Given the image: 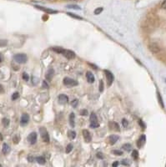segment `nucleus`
Here are the masks:
<instances>
[{
    "label": "nucleus",
    "mask_w": 166,
    "mask_h": 167,
    "mask_svg": "<svg viewBox=\"0 0 166 167\" xmlns=\"http://www.w3.org/2000/svg\"><path fill=\"white\" fill-rule=\"evenodd\" d=\"M38 83H39V79L34 77V76L32 77V84H33L34 85H38Z\"/></svg>",
    "instance_id": "nucleus-34"
},
{
    "label": "nucleus",
    "mask_w": 166,
    "mask_h": 167,
    "mask_svg": "<svg viewBox=\"0 0 166 167\" xmlns=\"http://www.w3.org/2000/svg\"><path fill=\"white\" fill-rule=\"evenodd\" d=\"M99 126V123L98 121V118L94 113H92L90 115V127L93 129H96Z\"/></svg>",
    "instance_id": "nucleus-4"
},
{
    "label": "nucleus",
    "mask_w": 166,
    "mask_h": 167,
    "mask_svg": "<svg viewBox=\"0 0 166 167\" xmlns=\"http://www.w3.org/2000/svg\"><path fill=\"white\" fill-rule=\"evenodd\" d=\"M158 99H159V102H160V105L162 106V108H164V107H165V105H164L163 99H162V97H161V95L160 93H158Z\"/></svg>",
    "instance_id": "nucleus-31"
},
{
    "label": "nucleus",
    "mask_w": 166,
    "mask_h": 167,
    "mask_svg": "<svg viewBox=\"0 0 166 167\" xmlns=\"http://www.w3.org/2000/svg\"><path fill=\"white\" fill-rule=\"evenodd\" d=\"M63 85L68 87H74L78 85V81H76L74 79H71L69 77H65L63 79Z\"/></svg>",
    "instance_id": "nucleus-3"
},
{
    "label": "nucleus",
    "mask_w": 166,
    "mask_h": 167,
    "mask_svg": "<svg viewBox=\"0 0 166 167\" xmlns=\"http://www.w3.org/2000/svg\"><path fill=\"white\" fill-rule=\"evenodd\" d=\"M109 125H110V126H112V129H113L114 130H115V131H120V126H119V125H118L117 123L113 122V123H110Z\"/></svg>",
    "instance_id": "nucleus-20"
},
{
    "label": "nucleus",
    "mask_w": 166,
    "mask_h": 167,
    "mask_svg": "<svg viewBox=\"0 0 166 167\" xmlns=\"http://www.w3.org/2000/svg\"><path fill=\"white\" fill-rule=\"evenodd\" d=\"M18 97H19V94H18V93H13V95H12V99H13V100H16L17 99H18Z\"/></svg>",
    "instance_id": "nucleus-35"
},
{
    "label": "nucleus",
    "mask_w": 166,
    "mask_h": 167,
    "mask_svg": "<svg viewBox=\"0 0 166 167\" xmlns=\"http://www.w3.org/2000/svg\"><path fill=\"white\" fill-rule=\"evenodd\" d=\"M161 8L163 9H166V0H164L161 4Z\"/></svg>",
    "instance_id": "nucleus-41"
},
{
    "label": "nucleus",
    "mask_w": 166,
    "mask_h": 167,
    "mask_svg": "<svg viewBox=\"0 0 166 167\" xmlns=\"http://www.w3.org/2000/svg\"><path fill=\"white\" fill-rule=\"evenodd\" d=\"M39 134H40V136L43 141L45 142V143H49V133L47 129L44 127H40L39 128Z\"/></svg>",
    "instance_id": "nucleus-2"
},
{
    "label": "nucleus",
    "mask_w": 166,
    "mask_h": 167,
    "mask_svg": "<svg viewBox=\"0 0 166 167\" xmlns=\"http://www.w3.org/2000/svg\"><path fill=\"white\" fill-rule=\"evenodd\" d=\"M122 148H123V150H124L125 151H127V152H129V151L131 150L132 145L130 144H124L122 146Z\"/></svg>",
    "instance_id": "nucleus-21"
},
{
    "label": "nucleus",
    "mask_w": 166,
    "mask_h": 167,
    "mask_svg": "<svg viewBox=\"0 0 166 167\" xmlns=\"http://www.w3.org/2000/svg\"><path fill=\"white\" fill-rule=\"evenodd\" d=\"M97 157L98 159H103V154L101 152H98L97 153Z\"/></svg>",
    "instance_id": "nucleus-43"
},
{
    "label": "nucleus",
    "mask_w": 166,
    "mask_h": 167,
    "mask_svg": "<svg viewBox=\"0 0 166 167\" xmlns=\"http://www.w3.org/2000/svg\"><path fill=\"white\" fill-rule=\"evenodd\" d=\"M119 164H120L119 162H118V161H115V162H114L113 164H112V166H114V167L118 166H119Z\"/></svg>",
    "instance_id": "nucleus-45"
},
{
    "label": "nucleus",
    "mask_w": 166,
    "mask_h": 167,
    "mask_svg": "<svg viewBox=\"0 0 166 167\" xmlns=\"http://www.w3.org/2000/svg\"><path fill=\"white\" fill-rule=\"evenodd\" d=\"M103 8H102V7H99V8H97L94 10V14H95V15H98V14H100V13L103 12Z\"/></svg>",
    "instance_id": "nucleus-28"
},
{
    "label": "nucleus",
    "mask_w": 166,
    "mask_h": 167,
    "mask_svg": "<svg viewBox=\"0 0 166 167\" xmlns=\"http://www.w3.org/2000/svg\"><path fill=\"white\" fill-rule=\"evenodd\" d=\"M29 121V115L25 113V114H23V115L21 116V120H20V125H21L22 126H24V125H28Z\"/></svg>",
    "instance_id": "nucleus-10"
},
{
    "label": "nucleus",
    "mask_w": 166,
    "mask_h": 167,
    "mask_svg": "<svg viewBox=\"0 0 166 167\" xmlns=\"http://www.w3.org/2000/svg\"><path fill=\"white\" fill-rule=\"evenodd\" d=\"M75 114L74 113H71L69 115V123H70V125L72 127H75Z\"/></svg>",
    "instance_id": "nucleus-18"
},
{
    "label": "nucleus",
    "mask_w": 166,
    "mask_h": 167,
    "mask_svg": "<svg viewBox=\"0 0 166 167\" xmlns=\"http://www.w3.org/2000/svg\"><path fill=\"white\" fill-rule=\"evenodd\" d=\"M73 144H69L68 145H67V147H66V150H65V151H66V153L67 154H69V153H70L71 151H72V150H73Z\"/></svg>",
    "instance_id": "nucleus-27"
},
{
    "label": "nucleus",
    "mask_w": 166,
    "mask_h": 167,
    "mask_svg": "<svg viewBox=\"0 0 166 167\" xmlns=\"http://www.w3.org/2000/svg\"><path fill=\"white\" fill-rule=\"evenodd\" d=\"M3 140V135H2V134L0 133V141H2Z\"/></svg>",
    "instance_id": "nucleus-49"
},
{
    "label": "nucleus",
    "mask_w": 166,
    "mask_h": 167,
    "mask_svg": "<svg viewBox=\"0 0 166 167\" xmlns=\"http://www.w3.org/2000/svg\"><path fill=\"white\" fill-rule=\"evenodd\" d=\"M0 166H1V165H0Z\"/></svg>",
    "instance_id": "nucleus-51"
},
{
    "label": "nucleus",
    "mask_w": 166,
    "mask_h": 167,
    "mask_svg": "<svg viewBox=\"0 0 166 167\" xmlns=\"http://www.w3.org/2000/svg\"><path fill=\"white\" fill-rule=\"evenodd\" d=\"M118 140H119V136L118 135H111L110 137H109V144H115L117 141H118Z\"/></svg>",
    "instance_id": "nucleus-17"
},
{
    "label": "nucleus",
    "mask_w": 166,
    "mask_h": 167,
    "mask_svg": "<svg viewBox=\"0 0 166 167\" xmlns=\"http://www.w3.org/2000/svg\"><path fill=\"white\" fill-rule=\"evenodd\" d=\"M68 136H69V139L74 140V139L76 137V132L74 131V130H70V131H69V133H68Z\"/></svg>",
    "instance_id": "nucleus-22"
},
{
    "label": "nucleus",
    "mask_w": 166,
    "mask_h": 167,
    "mask_svg": "<svg viewBox=\"0 0 166 167\" xmlns=\"http://www.w3.org/2000/svg\"><path fill=\"white\" fill-rule=\"evenodd\" d=\"M69 1H75V0H69Z\"/></svg>",
    "instance_id": "nucleus-50"
},
{
    "label": "nucleus",
    "mask_w": 166,
    "mask_h": 167,
    "mask_svg": "<svg viewBox=\"0 0 166 167\" xmlns=\"http://www.w3.org/2000/svg\"><path fill=\"white\" fill-rule=\"evenodd\" d=\"M28 141H29V144H34L37 142V133H30L29 135V136H28Z\"/></svg>",
    "instance_id": "nucleus-8"
},
{
    "label": "nucleus",
    "mask_w": 166,
    "mask_h": 167,
    "mask_svg": "<svg viewBox=\"0 0 166 167\" xmlns=\"http://www.w3.org/2000/svg\"><path fill=\"white\" fill-rule=\"evenodd\" d=\"M80 115H83V116H86V115H88V110H82L80 111Z\"/></svg>",
    "instance_id": "nucleus-39"
},
{
    "label": "nucleus",
    "mask_w": 166,
    "mask_h": 167,
    "mask_svg": "<svg viewBox=\"0 0 166 167\" xmlns=\"http://www.w3.org/2000/svg\"><path fill=\"white\" fill-rule=\"evenodd\" d=\"M18 140H19V137H18V135L14 136V138H13V142H14V144H18Z\"/></svg>",
    "instance_id": "nucleus-42"
},
{
    "label": "nucleus",
    "mask_w": 166,
    "mask_h": 167,
    "mask_svg": "<svg viewBox=\"0 0 166 167\" xmlns=\"http://www.w3.org/2000/svg\"><path fill=\"white\" fill-rule=\"evenodd\" d=\"M36 8L38 9H40L42 11H44L48 13H58V11L56 10H53V9H50V8H44V7H42V6H35Z\"/></svg>",
    "instance_id": "nucleus-12"
},
{
    "label": "nucleus",
    "mask_w": 166,
    "mask_h": 167,
    "mask_svg": "<svg viewBox=\"0 0 166 167\" xmlns=\"http://www.w3.org/2000/svg\"><path fill=\"white\" fill-rule=\"evenodd\" d=\"M67 14H68L69 16H70V17L75 18H77V19H83V18L79 16V15H76V14L73 13H67Z\"/></svg>",
    "instance_id": "nucleus-26"
},
{
    "label": "nucleus",
    "mask_w": 166,
    "mask_h": 167,
    "mask_svg": "<svg viewBox=\"0 0 166 167\" xmlns=\"http://www.w3.org/2000/svg\"><path fill=\"white\" fill-rule=\"evenodd\" d=\"M2 151H3V153L4 154H8L9 152H10V146L8 145V144H3V148H2Z\"/></svg>",
    "instance_id": "nucleus-16"
},
{
    "label": "nucleus",
    "mask_w": 166,
    "mask_h": 167,
    "mask_svg": "<svg viewBox=\"0 0 166 167\" xmlns=\"http://www.w3.org/2000/svg\"><path fill=\"white\" fill-rule=\"evenodd\" d=\"M58 102H59V104H67V103L69 102V98H68V96H67L66 94H59V96H58Z\"/></svg>",
    "instance_id": "nucleus-11"
},
{
    "label": "nucleus",
    "mask_w": 166,
    "mask_h": 167,
    "mask_svg": "<svg viewBox=\"0 0 166 167\" xmlns=\"http://www.w3.org/2000/svg\"><path fill=\"white\" fill-rule=\"evenodd\" d=\"M139 125H141V127H142L143 129H144V128H145V125H144V124H143V121L141 120H139Z\"/></svg>",
    "instance_id": "nucleus-44"
},
{
    "label": "nucleus",
    "mask_w": 166,
    "mask_h": 167,
    "mask_svg": "<svg viewBox=\"0 0 166 167\" xmlns=\"http://www.w3.org/2000/svg\"><path fill=\"white\" fill-rule=\"evenodd\" d=\"M132 157H133L134 160H138V158H139V152H138V150H133V152H132Z\"/></svg>",
    "instance_id": "nucleus-25"
},
{
    "label": "nucleus",
    "mask_w": 166,
    "mask_h": 167,
    "mask_svg": "<svg viewBox=\"0 0 166 167\" xmlns=\"http://www.w3.org/2000/svg\"><path fill=\"white\" fill-rule=\"evenodd\" d=\"M4 87L2 85H0V93H4Z\"/></svg>",
    "instance_id": "nucleus-46"
},
{
    "label": "nucleus",
    "mask_w": 166,
    "mask_h": 167,
    "mask_svg": "<svg viewBox=\"0 0 166 167\" xmlns=\"http://www.w3.org/2000/svg\"><path fill=\"white\" fill-rule=\"evenodd\" d=\"M83 136L84 139L87 143H89L92 140V135L91 134L89 133V131L88 130H83Z\"/></svg>",
    "instance_id": "nucleus-9"
},
{
    "label": "nucleus",
    "mask_w": 166,
    "mask_h": 167,
    "mask_svg": "<svg viewBox=\"0 0 166 167\" xmlns=\"http://www.w3.org/2000/svg\"><path fill=\"white\" fill-rule=\"evenodd\" d=\"M78 104H79V100H78V99H74V100L71 102V105H72L74 108H76V107L78 106Z\"/></svg>",
    "instance_id": "nucleus-30"
},
{
    "label": "nucleus",
    "mask_w": 166,
    "mask_h": 167,
    "mask_svg": "<svg viewBox=\"0 0 166 167\" xmlns=\"http://www.w3.org/2000/svg\"><path fill=\"white\" fill-rule=\"evenodd\" d=\"M86 78H87L88 82L90 83V84L94 83V80H95V79H94V76L93 75V73L90 72V71H88V72L86 73Z\"/></svg>",
    "instance_id": "nucleus-15"
},
{
    "label": "nucleus",
    "mask_w": 166,
    "mask_h": 167,
    "mask_svg": "<svg viewBox=\"0 0 166 167\" xmlns=\"http://www.w3.org/2000/svg\"><path fill=\"white\" fill-rule=\"evenodd\" d=\"M53 75H54V70H53V69H49L47 71V73H46V80L49 81H51L53 77Z\"/></svg>",
    "instance_id": "nucleus-14"
},
{
    "label": "nucleus",
    "mask_w": 166,
    "mask_h": 167,
    "mask_svg": "<svg viewBox=\"0 0 166 167\" xmlns=\"http://www.w3.org/2000/svg\"><path fill=\"white\" fill-rule=\"evenodd\" d=\"M99 91L100 92L103 91V83L102 80H100V82H99Z\"/></svg>",
    "instance_id": "nucleus-38"
},
{
    "label": "nucleus",
    "mask_w": 166,
    "mask_h": 167,
    "mask_svg": "<svg viewBox=\"0 0 166 167\" xmlns=\"http://www.w3.org/2000/svg\"><path fill=\"white\" fill-rule=\"evenodd\" d=\"M61 54H63V56L65 58H67L68 59H74L75 58V53L74 51H71L69 49H62V52Z\"/></svg>",
    "instance_id": "nucleus-5"
},
{
    "label": "nucleus",
    "mask_w": 166,
    "mask_h": 167,
    "mask_svg": "<svg viewBox=\"0 0 166 167\" xmlns=\"http://www.w3.org/2000/svg\"><path fill=\"white\" fill-rule=\"evenodd\" d=\"M122 165H124V166H129L130 165V161L128 160V159H124V160H122Z\"/></svg>",
    "instance_id": "nucleus-32"
},
{
    "label": "nucleus",
    "mask_w": 166,
    "mask_h": 167,
    "mask_svg": "<svg viewBox=\"0 0 166 167\" xmlns=\"http://www.w3.org/2000/svg\"><path fill=\"white\" fill-rule=\"evenodd\" d=\"M104 74H105V76H106V79H107L108 86H110V85L113 84L114 80H115L114 75L112 74V72H110L109 70H107V69H105V70H104Z\"/></svg>",
    "instance_id": "nucleus-6"
},
{
    "label": "nucleus",
    "mask_w": 166,
    "mask_h": 167,
    "mask_svg": "<svg viewBox=\"0 0 166 167\" xmlns=\"http://www.w3.org/2000/svg\"><path fill=\"white\" fill-rule=\"evenodd\" d=\"M23 80L24 81H29V75L27 74V73H23Z\"/></svg>",
    "instance_id": "nucleus-36"
},
{
    "label": "nucleus",
    "mask_w": 166,
    "mask_h": 167,
    "mask_svg": "<svg viewBox=\"0 0 166 167\" xmlns=\"http://www.w3.org/2000/svg\"><path fill=\"white\" fill-rule=\"evenodd\" d=\"M36 161H37V162H38L39 164H41V165L45 164L46 162L45 158L43 157V156H39V157H37V158H36Z\"/></svg>",
    "instance_id": "nucleus-19"
},
{
    "label": "nucleus",
    "mask_w": 166,
    "mask_h": 167,
    "mask_svg": "<svg viewBox=\"0 0 166 167\" xmlns=\"http://www.w3.org/2000/svg\"><path fill=\"white\" fill-rule=\"evenodd\" d=\"M113 154H115V156H122L123 155V151L120 150H113Z\"/></svg>",
    "instance_id": "nucleus-29"
},
{
    "label": "nucleus",
    "mask_w": 166,
    "mask_h": 167,
    "mask_svg": "<svg viewBox=\"0 0 166 167\" xmlns=\"http://www.w3.org/2000/svg\"><path fill=\"white\" fill-rule=\"evenodd\" d=\"M28 160L29 161V162H34V158L33 157H28Z\"/></svg>",
    "instance_id": "nucleus-47"
},
{
    "label": "nucleus",
    "mask_w": 166,
    "mask_h": 167,
    "mask_svg": "<svg viewBox=\"0 0 166 167\" xmlns=\"http://www.w3.org/2000/svg\"><path fill=\"white\" fill-rule=\"evenodd\" d=\"M68 8H72V9H76V10H80L81 8L79 5H76V4H69V5L67 6Z\"/></svg>",
    "instance_id": "nucleus-23"
},
{
    "label": "nucleus",
    "mask_w": 166,
    "mask_h": 167,
    "mask_svg": "<svg viewBox=\"0 0 166 167\" xmlns=\"http://www.w3.org/2000/svg\"><path fill=\"white\" fill-rule=\"evenodd\" d=\"M13 60L18 63H24L27 62L28 57L25 54L20 53V54H17L13 56Z\"/></svg>",
    "instance_id": "nucleus-1"
},
{
    "label": "nucleus",
    "mask_w": 166,
    "mask_h": 167,
    "mask_svg": "<svg viewBox=\"0 0 166 167\" xmlns=\"http://www.w3.org/2000/svg\"><path fill=\"white\" fill-rule=\"evenodd\" d=\"M2 122H3V125H4V127L8 126V125H9V123H10L9 120H8V119H7V118H4V119H3V120H2Z\"/></svg>",
    "instance_id": "nucleus-24"
},
{
    "label": "nucleus",
    "mask_w": 166,
    "mask_h": 167,
    "mask_svg": "<svg viewBox=\"0 0 166 167\" xmlns=\"http://www.w3.org/2000/svg\"><path fill=\"white\" fill-rule=\"evenodd\" d=\"M8 44V41L6 39H0V47L6 46Z\"/></svg>",
    "instance_id": "nucleus-33"
},
{
    "label": "nucleus",
    "mask_w": 166,
    "mask_h": 167,
    "mask_svg": "<svg viewBox=\"0 0 166 167\" xmlns=\"http://www.w3.org/2000/svg\"><path fill=\"white\" fill-rule=\"evenodd\" d=\"M149 50L154 54H158L160 51V47L159 46V44L156 43H151L149 45Z\"/></svg>",
    "instance_id": "nucleus-7"
},
{
    "label": "nucleus",
    "mask_w": 166,
    "mask_h": 167,
    "mask_svg": "<svg viewBox=\"0 0 166 167\" xmlns=\"http://www.w3.org/2000/svg\"><path fill=\"white\" fill-rule=\"evenodd\" d=\"M122 124H123V125H124V127H128V125H129V122H128V120H126V119H123L122 120Z\"/></svg>",
    "instance_id": "nucleus-37"
},
{
    "label": "nucleus",
    "mask_w": 166,
    "mask_h": 167,
    "mask_svg": "<svg viewBox=\"0 0 166 167\" xmlns=\"http://www.w3.org/2000/svg\"><path fill=\"white\" fill-rule=\"evenodd\" d=\"M145 140H146V137H145V135H142L139 137V139L138 140V141H137L138 147H139V148H141L143 144H145Z\"/></svg>",
    "instance_id": "nucleus-13"
},
{
    "label": "nucleus",
    "mask_w": 166,
    "mask_h": 167,
    "mask_svg": "<svg viewBox=\"0 0 166 167\" xmlns=\"http://www.w3.org/2000/svg\"><path fill=\"white\" fill-rule=\"evenodd\" d=\"M2 61H3V55L2 54H0V63H2Z\"/></svg>",
    "instance_id": "nucleus-48"
},
{
    "label": "nucleus",
    "mask_w": 166,
    "mask_h": 167,
    "mask_svg": "<svg viewBox=\"0 0 166 167\" xmlns=\"http://www.w3.org/2000/svg\"><path fill=\"white\" fill-rule=\"evenodd\" d=\"M49 85L47 83V81L44 80L43 81V88H45V89H49Z\"/></svg>",
    "instance_id": "nucleus-40"
}]
</instances>
